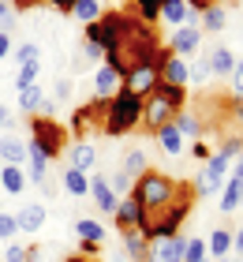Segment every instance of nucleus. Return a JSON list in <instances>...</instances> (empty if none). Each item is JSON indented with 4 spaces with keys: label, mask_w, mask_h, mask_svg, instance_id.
I'll list each match as a JSON object with an SVG mask.
<instances>
[{
    "label": "nucleus",
    "mask_w": 243,
    "mask_h": 262,
    "mask_svg": "<svg viewBox=\"0 0 243 262\" xmlns=\"http://www.w3.org/2000/svg\"><path fill=\"white\" fill-rule=\"evenodd\" d=\"M41 225H45V206H41V202H27V206L15 213V229H19V232H27V236H30V232H38Z\"/></svg>",
    "instance_id": "obj_16"
},
{
    "label": "nucleus",
    "mask_w": 243,
    "mask_h": 262,
    "mask_svg": "<svg viewBox=\"0 0 243 262\" xmlns=\"http://www.w3.org/2000/svg\"><path fill=\"white\" fill-rule=\"evenodd\" d=\"M97 247H101V244H82V251H79V255H86V258H94V255H97Z\"/></svg>",
    "instance_id": "obj_50"
},
{
    "label": "nucleus",
    "mask_w": 243,
    "mask_h": 262,
    "mask_svg": "<svg viewBox=\"0 0 243 262\" xmlns=\"http://www.w3.org/2000/svg\"><path fill=\"white\" fill-rule=\"evenodd\" d=\"M187 109V86H172V82H157V86L142 98V131L157 135L165 124L176 120V113Z\"/></svg>",
    "instance_id": "obj_2"
},
{
    "label": "nucleus",
    "mask_w": 243,
    "mask_h": 262,
    "mask_svg": "<svg viewBox=\"0 0 243 262\" xmlns=\"http://www.w3.org/2000/svg\"><path fill=\"white\" fill-rule=\"evenodd\" d=\"M64 146H68V131L53 116H30V142H27L30 154H41V158L56 161L64 154Z\"/></svg>",
    "instance_id": "obj_5"
},
{
    "label": "nucleus",
    "mask_w": 243,
    "mask_h": 262,
    "mask_svg": "<svg viewBox=\"0 0 243 262\" xmlns=\"http://www.w3.org/2000/svg\"><path fill=\"white\" fill-rule=\"evenodd\" d=\"M64 191L68 195H75V199H82V195H90V176L86 172H79V169H64Z\"/></svg>",
    "instance_id": "obj_28"
},
{
    "label": "nucleus",
    "mask_w": 243,
    "mask_h": 262,
    "mask_svg": "<svg viewBox=\"0 0 243 262\" xmlns=\"http://www.w3.org/2000/svg\"><path fill=\"white\" fill-rule=\"evenodd\" d=\"M90 195H94V202H97V210L101 213H116V195H113V187H108V176H90Z\"/></svg>",
    "instance_id": "obj_14"
},
{
    "label": "nucleus",
    "mask_w": 243,
    "mask_h": 262,
    "mask_svg": "<svg viewBox=\"0 0 243 262\" xmlns=\"http://www.w3.org/2000/svg\"><path fill=\"white\" fill-rule=\"evenodd\" d=\"M232 247H236V251H239V258H243V225H239V229H236V236H232Z\"/></svg>",
    "instance_id": "obj_49"
},
{
    "label": "nucleus",
    "mask_w": 243,
    "mask_h": 262,
    "mask_svg": "<svg viewBox=\"0 0 243 262\" xmlns=\"http://www.w3.org/2000/svg\"><path fill=\"white\" fill-rule=\"evenodd\" d=\"M139 124H142V98H139V94H127V90L113 94V98H108V105H105L101 135L124 139V135H131Z\"/></svg>",
    "instance_id": "obj_4"
},
{
    "label": "nucleus",
    "mask_w": 243,
    "mask_h": 262,
    "mask_svg": "<svg viewBox=\"0 0 243 262\" xmlns=\"http://www.w3.org/2000/svg\"><path fill=\"white\" fill-rule=\"evenodd\" d=\"M206 258H210L206 244H202V240H187V255H184V262H206Z\"/></svg>",
    "instance_id": "obj_38"
},
{
    "label": "nucleus",
    "mask_w": 243,
    "mask_h": 262,
    "mask_svg": "<svg viewBox=\"0 0 243 262\" xmlns=\"http://www.w3.org/2000/svg\"><path fill=\"white\" fill-rule=\"evenodd\" d=\"M157 19L161 23H168V27H184L187 23V4L184 0H161V11H157Z\"/></svg>",
    "instance_id": "obj_26"
},
{
    "label": "nucleus",
    "mask_w": 243,
    "mask_h": 262,
    "mask_svg": "<svg viewBox=\"0 0 243 262\" xmlns=\"http://www.w3.org/2000/svg\"><path fill=\"white\" fill-rule=\"evenodd\" d=\"M68 15H75L79 23H86V27H90V23H97L105 15V4H101V0H75Z\"/></svg>",
    "instance_id": "obj_27"
},
{
    "label": "nucleus",
    "mask_w": 243,
    "mask_h": 262,
    "mask_svg": "<svg viewBox=\"0 0 243 262\" xmlns=\"http://www.w3.org/2000/svg\"><path fill=\"white\" fill-rule=\"evenodd\" d=\"M221 262H243V258H232V255H228V258H221Z\"/></svg>",
    "instance_id": "obj_54"
},
{
    "label": "nucleus",
    "mask_w": 243,
    "mask_h": 262,
    "mask_svg": "<svg viewBox=\"0 0 243 262\" xmlns=\"http://www.w3.org/2000/svg\"><path fill=\"white\" fill-rule=\"evenodd\" d=\"M198 45H202V30H198V27H176V30H172V41H168L165 49L172 53V56H184V60H187Z\"/></svg>",
    "instance_id": "obj_11"
},
{
    "label": "nucleus",
    "mask_w": 243,
    "mask_h": 262,
    "mask_svg": "<svg viewBox=\"0 0 243 262\" xmlns=\"http://www.w3.org/2000/svg\"><path fill=\"white\" fill-rule=\"evenodd\" d=\"M75 236H79L82 244H101L105 240V225L94 221V217H79L75 221Z\"/></svg>",
    "instance_id": "obj_29"
},
{
    "label": "nucleus",
    "mask_w": 243,
    "mask_h": 262,
    "mask_svg": "<svg viewBox=\"0 0 243 262\" xmlns=\"http://www.w3.org/2000/svg\"><path fill=\"white\" fill-rule=\"evenodd\" d=\"M56 98H60V101L71 98V79H60V82H56Z\"/></svg>",
    "instance_id": "obj_45"
},
{
    "label": "nucleus",
    "mask_w": 243,
    "mask_h": 262,
    "mask_svg": "<svg viewBox=\"0 0 243 262\" xmlns=\"http://www.w3.org/2000/svg\"><path fill=\"white\" fill-rule=\"evenodd\" d=\"M165 53H168V49L157 41L153 23H142L135 11H120V38H116V49L105 53L101 64L116 68L120 79H124V71H131L135 64H153V60H161Z\"/></svg>",
    "instance_id": "obj_1"
},
{
    "label": "nucleus",
    "mask_w": 243,
    "mask_h": 262,
    "mask_svg": "<svg viewBox=\"0 0 243 262\" xmlns=\"http://www.w3.org/2000/svg\"><path fill=\"white\" fill-rule=\"evenodd\" d=\"M116 38H120V11H105L97 23H90L86 34H82V41L97 45L101 53H113L116 49Z\"/></svg>",
    "instance_id": "obj_8"
},
{
    "label": "nucleus",
    "mask_w": 243,
    "mask_h": 262,
    "mask_svg": "<svg viewBox=\"0 0 243 262\" xmlns=\"http://www.w3.org/2000/svg\"><path fill=\"white\" fill-rule=\"evenodd\" d=\"M94 94H97V101H108L113 94H120V71L101 64V68H97V75H94Z\"/></svg>",
    "instance_id": "obj_13"
},
{
    "label": "nucleus",
    "mask_w": 243,
    "mask_h": 262,
    "mask_svg": "<svg viewBox=\"0 0 243 262\" xmlns=\"http://www.w3.org/2000/svg\"><path fill=\"white\" fill-rule=\"evenodd\" d=\"M23 187H27V172H23L19 165H4V169H0V191L23 195Z\"/></svg>",
    "instance_id": "obj_25"
},
{
    "label": "nucleus",
    "mask_w": 243,
    "mask_h": 262,
    "mask_svg": "<svg viewBox=\"0 0 243 262\" xmlns=\"http://www.w3.org/2000/svg\"><path fill=\"white\" fill-rule=\"evenodd\" d=\"M124 255H127V262H150V240L139 229L124 232Z\"/></svg>",
    "instance_id": "obj_19"
},
{
    "label": "nucleus",
    "mask_w": 243,
    "mask_h": 262,
    "mask_svg": "<svg viewBox=\"0 0 243 262\" xmlns=\"http://www.w3.org/2000/svg\"><path fill=\"white\" fill-rule=\"evenodd\" d=\"M38 258H41V251H38V247H34V244L27 247V251H23V262H38Z\"/></svg>",
    "instance_id": "obj_47"
},
{
    "label": "nucleus",
    "mask_w": 243,
    "mask_h": 262,
    "mask_svg": "<svg viewBox=\"0 0 243 262\" xmlns=\"http://www.w3.org/2000/svg\"><path fill=\"white\" fill-rule=\"evenodd\" d=\"M0 158H4V165H19L23 169V161L30 158V150H27V142H23L19 135H0Z\"/></svg>",
    "instance_id": "obj_15"
},
{
    "label": "nucleus",
    "mask_w": 243,
    "mask_h": 262,
    "mask_svg": "<svg viewBox=\"0 0 243 262\" xmlns=\"http://www.w3.org/2000/svg\"><path fill=\"white\" fill-rule=\"evenodd\" d=\"M105 105L108 101H90V105H82V109H75L71 113V135H75L79 142H82V135H86V131H101V120H105Z\"/></svg>",
    "instance_id": "obj_9"
},
{
    "label": "nucleus",
    "mask_w": 243,
    "mask_h": 262,
    "mask_svg": "<svg viewBox=\"0 0 243 262\" xmlns=\"http://www.w3.org/2000/svg\"><path fill=\"white\" fill-rule=\"evenodd\" d=\"M225 23H228V8H225V4H210V8L198 15V30H206V34H221Z\"/></svg>",
    "instance_id": "obj_21"
},
{
    "label": "nucleus",
    "mask_w": 243,
    "mask_h": 262,
    "mask_svg": "<svg viewBox=\"0 0 243 262\" xmlns=\"http://www.w3.org/2000/svg\"><path fill=\"white\" fill-rule=\"evenodd\" d=\"M94 165H97V150L90 146V142H75V146L68 150V169H79V172L90 176Z\"/></svg>",
    "instance_id": "obj_18"
},
{
    "label": "nucleus",
    "mask_w": 243,
    "mask_h": 262,
    "mask_svg": "<svg viewBox=\"0 0 243 262\" xmlns=\"http://www.w3.org/2000/svg\"><path fill=\"white\" fill-rule=\"evenodd\" d=\"M0 127H4V131H11V127H15V113H11L8 105H0Z\"/></svg>",
    "instance_id": "obj_43"
},
{
    "label": "nucleus",
    "mask_w": 243,
    "mask_h": 262,
    "mask_svg": "<svg viewBox=\"0 0 243 262\" xmlns=\"http://www.w3.org/2000/svg\"><path fill=\"white\" fill-rule=\"evenodd\" d=\"M180 195V180H172V176L157 172V169H146L135 184H131V199L142 206V213H157L165 206H172Z\"/></svg>",
    "instance_id": "obj_3"
},
{
    "label": "nucleus",
    "mask_w": 243,
    "mask_h": 262,
    "mask_svg": "<svg viewBox=\"0 0 243 262\" xmlns=\"http://www.w3.org/2000/svg\"><path fill=\"white\" fill-rule=\"evenodd\" d=\"M64 262H94V258H86V255H68Z\"/></svg>",
    "instance_id": "obj_51"
},
{
    "label": "nucleus",
    "mask_w": 243,
    "mask_h": 262,
    "mask_svg": "<svg viewBox=\"0 0 243 262\" xmlns=\"http://www.w3.org/2000/svg\"><path fill=\"white\" fill-rule=\"evenodd\" d=\"M232 90H236V98H243V60H236V71H232Z\"/></svg>",
    "instance_id": "obj_42"
},
{
    "label": "nucleus",
    "mask_w": 243,
    "mask_h": 262,
    "mask_svg": "<svg viewBox=\"0 0 243 262\" xmlns=\"http://www.w3.org/2000/svg\"><path fill=\"white\" fill-rule=\"evenodd\" d=\"M41 101H45V90L38 86V82H30V86H23V90H19V109L27 113V116L38 113V105H41Z\"/></svg>",
    "instance_id": "obj_30"
},
{
    "label": "nucleus",
    "mask_w": 243,
    "mask_h": 262,
    "mask_svg": "<svg viewBox=\"0 0 243 262\" xmlns=\"http://www.w3.org/2000/svg\"><path fill=\"white\" fill-rule=\"evenodd\" d=\"M184 4H187L191 11H206L210 4H221V0H184Z\"/></svg>",
    "instance_id": "obj_44"
},
{
    "label": "nucleus",
    "mask_w": 243,
    "mask_h": 262,
    "mask_svg": "<svg viewBox=\"0 0 243 262\" xmlns=\"http://www.w3.org/2000/svg\"><path fill=\"white\" fill-rule=\"evenodd\" d=\"M113 262H127V255L124 251H113Z\"/></svg>",
    "instance_id": "obj_53"
},
{
    "label": "nucleus",
    "mask_w": 243,
    "mask_h": 262,
    "mask_svg": "<svg viewBox=\"0 0 243 262\" xmlns=\"http://www.w3.org/2000/svg\"><path fill=\"white\" fill-rule=\"evenodd\" d=\"M131 184H135V180L124 176V172H113V180H108V187H113L116 199H127V195H131Z\"/></svg>",
    "instance_id": "obj_36"
},
{
    "label": "nucleus",
    "mask_w": 243,
    "mask_h": 262,
    "mask_svg": "<svg viewBox=\"0 0 243 262\" xmlns=\"http://www.w3.org/2000/svg\"><path fill=\"white\" fill-rule=\"evenodd\" d=\"M191 158H194V161H202V165H206V161H210V158H213V150H210V146H206V142L198 139V142H194V146H191Z\"/></svg>",
    "instance_id": "obj_40"
},
{
    "label": "nucleus",
    "mask_w": 243,
    "mask_h": 262,
    "mask_svg": "<svg viewBox=\"0 0 243 262\" xmlns=\"http://www.w3.org/2000/svg\"><path fill=\"white\" fill-rule=\"evenodd\" d=\"M232 176H239V180H243V154H239V161H236V172Z\"/></svg>",
    "instance_id": "obj_52"
},
{
    "label": "nucleus",
    "mask_w": 243,
    "mask_h": 262,
    "mask_svg": "<svg viewBox=\"0 0 243 262\" xmlns=\"http://www.w3.org/2000/svg\"><path fill=\"white\" fill-rule=\"evenodd\" d=\"M23 251H27L23 244H8L4 247V262H23Z\"/></svg>",
    "instance_id": "obj_41"
},
{
    "label": "nucleus",
    "mask_w": 243,
    "mask_h": 262,
    "mask_svg": "<svg viewBox=\"0 0 243 262\" xmlns=\"http://www.w3.org/2000/svg\"><path fill=\"white\" fill-rule=\"evenodd\" d=\"M11 56V34H0V60Z\"/></svg>",
    "instance_id": "obj_46"
},
{
    "label": "nucleus",
    "mask_w": 243,
    "mask_h": 262,
    "mask_svg": "<svg viewBox=\"0 0 243 262\" xmlns=\"http://www.w3.org/2000/svg\"><path fill=\"white\" fill-rule=\"evenodd\" d=\"M146 169H150V158H146V150H142V146H135V150H127V154H124V165H120V172H124V176L139 180Z\"/></svg>",
    "instance_id": "obj_24"
},
{
    "label": "nucleus",
    "mask_w": 243,
    "mask_h": 262,
    "mask_svg": "<svg viewBox=\"0 0 243 262\" xmlns=\"http://www.w3.org/2000/svg\"><path fill=\"white\" fill-rule=\"evenodd\" d=\"M243 206V180L232 176L225 187H221V213H236Z\"/></svg>",
    "instance_id": "obj_23"
},
{
    "label": "nucleus",
    "mask_w": 243,
    "mask_h": 262,
    "mask_svg": "<svg viewBox=\"0 0 243 262\" xmlns=\"http://www.w3.org/2000/svg\"><path fill=\"white\" fill-rule=\"evenodd\" d=\"M206 251H210L213 262L228 258V255H232V232H228V229H213L210 240H206Z\"/></svg>",
    "instance_id": "obj_22"
},
{
    "label": "nucleus",
    "mask_w": 243,
    "mask_h": 262,
    "mask_svg": "<svg viewBox=\"0 0 243 262\" xmlns=\"http://www.w3.org/2000/svg\"><path fill=\"white\" fill-rule=\"evenodd\" d=\"M187 240L184 236H165V240H150V262H184Z\"/></svg>",
    "instance_id": "obj_10"
},
{
    "label": "nucleus",
    "mask_w": 243,
    "mask_h": 262,
    "mask_svg": "<svg viewBox=\"0 0 243 262\" xmlns=\"http://www.w3.org/2000/svg\"><path fill=\"white\" fill-rule=\"evenodd\" d=\"M210 79H213V75H210V60H206V56H202L198 64H187V82L202 86V82H210Z\"/></svg>",
    "instance_id": "obj_34"
},
{
    "label": "nucleus",
    "mask_w": 243,
    "mask_h": 262,
    "mask_svg": "<svg viewBox=\"0 0 243 262\" xmlns=\"http://www.w3.org/2000/svg\"><path fill=\"white\" fill-rule=\"evenodd\" d=\"M19 23V11L11 8V0H0V34H11Z\"/></svg>",
    "instance_id": "obj_35"
},
{
    "label": "nucleus",
    "mask_w": 243,
    "mask_h": 262,
    "mask_svg": "<svg viewBox=\"0 0 243 262\" xmlns=\"http://www.w3.org/2000/svg\"><path fill=\"white\" fill-rule=\"evenodd\" d=\"M45 4H53L56 11H71V4H75V0H45Z\"/></svg>",
    "instance_id": "obj_48"
},
{
    "label": "nucleus",
    "mask_w": 243,
    "mask_h": 262,
    "mask_svg": "<svg viewBox=\"0 0 243 262\" xmlns=\"http://www.w3.org/2000/svg\"><path fill=\"white\" fill-rule=\"evenodd\" d=\"M172 124H176V131H180L184 139H198V135H202V120H198L194 113H187V109H184V113H176V120H172Z\"/></svg>",
    "instance_id": "obj_32"
},
{
    "label": "nucleus",
    "mask_w": 243,
    "mask_h": 262,
    "mask_svg": "<svg viewBox=\"0 0 243 262\" xmlns=\"http://www.w3.org/2000/svg\"><path fill=\"white\" fill-rule=\"evenodd\" d=\"M161 82H172V86H187V60L184 56L168 53L161 60Z\"/></svg>",
    "instance_id": "obj_20"
},
{
    "label": "nucleus",
    "mask_w": 243,
    "mask_h": 262,
    "mask_svg": "<svg viewBox=\"0 0 243 262\" xmlns=\"http://www.w3.org/2000/svg\"><path fill=\"white\" fill-rule=\"evenodd\" d=\"M19 229H15V213H0V240H15Z\"/></svg>",
    "instance_id": "obj_39"
},
{
    "label": "nucleus",
    "mask_w": 243,
    "mask_h": 262,
    "mask_svg": "<svg viewBox=\"0 0 243 262\" xmlns=\"http://www.w3.org/2000/svg\"><path fill=\"white\" fill-rule=\"evenodd\" d=\"M142 217H146V213H142V206H139V202L131 199V195L116 202V213H113V221H116V229H120V232L142 229Z\"/></svg>",
    "instance_id": "obj_12"
},
{
    "label": "nucleus",
    "mask_w": 243,
    "mask_h": 262,
    "mask_svg": "<svg viewBox=\"0 0 243 262\" xmlns=\"http://www.w3.org/2000/svg\"><path fill=\"white\" fill-rule=\"evenodd\" d=\"M168 56V53H165ZM161 56V60H165ZM161 60H153V64H135L131 71H124V79H120V90H127V94H139V98H146L157 82H161Z\"/></svg>",
    "instance_id": "obj_7"
},
{
    "label": "nucleus",
    "mask_w": 243,
    "mask_h": 262,
    "mask_svg": "<svg viewBox=\"0 0 243 262\" xmlns=\"http://www.w3.org/2000/svg\"><path fill=\"white\" fill-rule=\"evenodd\" d=\"M210 60V75H221V79H232V71H236V53L228 49V45H217V49L206 56Z\"/></svg>",
    "instance_id": "obj_17"
},
{
    "label": "nucleus",
    "mask_w": 243,
    "mask_h": 262,
    "mask_svg": "<svg viewBox=\"0 0 243 262\" xmlns=\"http://www.w3.org/2000/svg\"><path fill=\"white\" fill-rule=\"evenodd\" d=\"M11 53H15V64H19V68H27V64H41V45H34V41L19 45V49H11Z\"/></svg>",
    "instance_id": "obj_33"
},
{
    "label": "nucleus",
    "mask_w": 243,
    "mask_h": 262,
    "mask_svg": "<svg viewBox=\"0 0 243 262\" xmlns=\"http://www.w3.org/2000/svg\"><path fill=\"white\" fill-rule=\"evenodd\" d=\"M228 165H232V158L228 154H221V150H213V158L202 165V172H198V180H191V191H194V199H206V195H213V191H221L225 187V172H228Z\"/></svg>",
    "instance_id": "obj_6"
},
{
    "label": "nucleus",
    "mask_w": 243,
    "mask_h": 262,
    "mask_svg": "<svg viewBox=\"0 0 243 262\" xmlns=\"http://www.w3.org/2000/svg\"><path fill=\"white\" fill-rule=\"evenodd\" d=\"M38 71H41V64H27V68H19V75H15V90L30 86V82H38Z\"/></svg>",
    "instance_id": "obj_37"
},
{
    "label": "nucleus",
    "mask_w": 243,
    "mask_h": 262,
    "mask_svg": "<svg viewBox=\"0 0 243 262\" xmlns=\"http://www.w3.org/2000/svg\"><path fill=\"white\" fill-rule=\"evenodd\" d=\"M153 139L161 142V150H165V154H180V150H184V135L176 131V124H165Z\"/></svg>",
    "instance_id": "obj_31"
}]
</instances>
